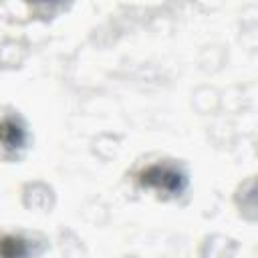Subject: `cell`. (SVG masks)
I'll return each instance as SVG.
<instances>
[{
  "mask_svg": "<svg viewBox=\"0 0 258 258\" xmlns=\"http://www.w3.org/2000/svg\"><path fill=\"white\" fill-rule=\"evenodd\" d=\"M141 183L155 187L163 194H179L185 187V177L181 171H177L171 165H149L143 173H141Z\"/></svg>",
  "mask_w": 258,
  "mask_h": 258,
  "instance_id": "obj_1",
  "label": "cell"
},
{
  "mask_svg": "<svg viewBox=\"0 0 258 258\" xmlns=\"http://www.w3.org/2000/svg\"><path fill=\"white\" fill-rule=\"evenodd\" d=\"M24 145V129L14 117H4L0 121V147L14 151Z\"/></svg>",
  "mask_w": 258,
  "mask_h": 258,
  "instance_id": "obj_2",
  "label": "cell"
},
{
  "mask_svg": "<svg viewBox=\"0 0 258 258\" xmlns=\"http://www.w3.org/2000/svg\"><path fill=\"white\" fill-rule=\"evenodd\" d=\"M28 254V244L18 236H0V258H24Z\"/></svg>",
  "mask_w": 258,
  "mask_h": 258,
  "instance_id": "obj_3",
  "label": "cell"
}]
</instances>
